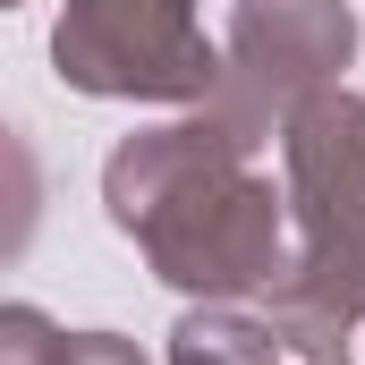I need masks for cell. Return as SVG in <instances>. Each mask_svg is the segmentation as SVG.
<instances>
[{
    "label": "cell",
    "instance_id": "1",
    "mask_svg": "<svg viewBox=\"0 0 365 365\" xmlns=\"http://www.w3.org/2000/svg\"><path fill=\"white\" fill-rule=\"evenodd\" d=\"M110 221L145 247L153 280L187 297H264L289 272V187L255 170V136L195 102L170 128H136L102 162Z\"/></svg>",
    "mask_w": 365,
    "mask_h": 365
},
{
    "label": "cell",
    "instance_id": "5",
    "mask_svg": "<svg viewBox=\"0 0 365 365\" xmlns=\"http://www.w3.org/2000/svg\"><path fill=\"white\" fill-rule=\"evenodd\" d=\"M272 314H247V306H221V297H195L179 323H170V365H280Z\"/></svg>",
    "mask_w": 365,
    "mask_h": 365
},
{
    "label": "cell",
    "instance_id": "2",
    "mask_svg": "<svg viewBox=\"0 0 365 365\" xmlns=\"http://www.w3.org/2000/svg\"><path fill=\"white\" fill-rule=\"evenodd\" d=\"M280 162H289L297 255L264 289V306L331 314V323L357 331L365 323V93H349V86L314 93L280 128Z\"/></svg>",
    "mask_w": 365,
    "mask_h": 365
},
{
    "label": "cell",
    "instance_id": "7",
    "mask_svg": "<svg viewBox=\"0 0 365 365\" xmlns=\"http://www.w3.org/2000/svg\"><path fill=\"white\" fill-rule=\"evenodd\" d=\"M68 365H145V357H136V340H119V331H77V357Z\"/></svg>",
    "mask_w": 365,
    "mask_h": 365
},
{
    "label": "cell",
    "instance_id": "4",
    "mask_svg": "<svg viewBox=\"0 0 365 365\" xmlns=\"http://www.w3.org/2000/svg\"><path fill=\"white\" fill-rule=\"evenodd\" d=\"M221 60L230 68H221L212 110L264 145L314 93L340 86V68L357 60V17H349V0H238Z\"/></svg>",
    "mask_w": 365,
    "mask_h": 365
},
{
    "label": "cell",
    "instance_id": "8",
    "mask_svg": "<svg viewBox=\"0 0 365 365\" xmlns=\"http://www.w3.org/2000/svg\"><path fill=\"white\" fill-rule=\"evenodd\" d=\"M0 9H17V0H0Z\"/></svg>",
    "mask_w": 365,
    "mask_h": 365
},
{
    "label": "cell",
    "instance_id": "6",
    "mask_svg": "<svg viewBox=\"0 0 365 365\" xmlns=\"http://www.w3.org/2000/svg\"><path fill=\"white\" fill-rule=\"evenodd\" d=\"M68 357H77V331H60L43 306L0 314V365H68Z\"/></svg>",
    "mask_w": 365,
    "mask_h": 365
},
{
    "label": "cell",
    "instance_id": "3",
    "mask_svg": "<svg viewBox=\"0 0 365 365\" xmlns=\"http://www.w3.org/2000/svg\"><path fill=\"white\" fill-rule=\"evenodd\" d=\"M51 68L93 102H212L221 51L195 26V0H60Z\"/></svg>",
    "mask_w": 365,
    "mask_h": 365
},
{
    "label": "cell",
    "instance_id": "9",
    "mask_svg": "<svg viewBox=\"0 0 365 365\" xmlns=\"http://www.w3.org/2000/svg\"><path fill=\"white\" fill-rule=\"evenodd\" d=\"M280 365H289V357H280Z\"/></svg>",
    "mask_w": 365,
    "mask_h": 365
}]
</instances>
